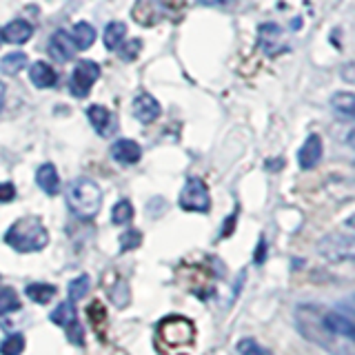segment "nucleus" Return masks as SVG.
Masks as SVG:
<instances>
[{
    "label": "nucleus",
    "instance_id": "f257e3e1",
    "mask_svg": "<svg viewBox=\"0 0 355 355\" xmlns=\"http://www.w3.org/2000/svg\"><path fill=\"white\" fill-rule=\"evenodd\" d=\"M295 327L309 342H313L315 347L324 349L331 355H355V338L322 324L313 304H300L295 309Z\"/></svg>",
    "mask_w": 355,
    "mask_h": 355
},
{
    "label": "nucleus",
    "instance_id": "f03ea898",
    "mask_svg": "<svg viewBox=\"0 0 355 355\" xmlns=\"http://www.w3.org/2000/svg\"><path fill=\"white\" fill-rule=\"evenodd\" d=\"M196 338V327L182 315H166L155 327V347L162 353H178L191 347Z\"/></svg>",
    "mask_w": 355,
    "mask_h": 355
},
{
    "label": "nucleus",
    "instance_id": "7ed1b4c3",
    "mask_svg": "<svg viewBox=\"0 0 355 355\" xmlns=\"http://www.w3.org/2000/svg\"><path fill=\"white\" fill-rule=\"evenodd\" d=\"M5 242L20 253H33L47 247L49 233L38 218H20L7 229Z\"/></svg>",
    "mask_w": 355,
    "mask_h": 355
},
{
    "label": "nucleus",
    "instance_id": "20e7f679",
    "mask_svg": "<svg viewBox=\"0 0 355 355\" xmlns=\"http://www.w3.org/2000/svg\"><path fill=\"white\" fill-rule=\"evenodd\" d=\"M67 205H69L71 214L80 220H92L103 205V191L100 187L89 180V178H78L69 187H67Z\"/></svg>",
    "mask_w": 355,
    "mask_h": 355
},
{
    "label": "nucleus",
    "instance_id": "39448f33",
    "mask_svg": "<svg viewBox=\"0 0 355 355\" xmlns=\"http://www.w3.org/2000/svg\"><path fill=\"white\" fill-rule=\"evenodd\" d=\"M318 253L333 264H355V233H329L318 242Z\"/></svg>",
    "mask_w": 355,
    "mask_h": 355
},
{
    "label": "nucleus",
    "instance_id": "423d86ee",
    "mask_svg": "<svg viewBox=\"0 0 355 355\" xmlns=\"http://www.w3.org/2000/svg\"><path fill=\"white\" fill-rule=\"evenodd\" d=\"M49 320L53 322L55 327H62L67 331V336H69V342L76 344V347H83L85 344V331L80 327V322H78V313H76V306L71 300H67V302L58 304L53 311Z\"/></svg>",
    "mask_w": 355,
    "mask_h": 355
},
{
    "label": "nucleus",
    "instance_id": "0eeeda50",
    "mask_svg": "<svg viewBox=\"0 0 355 355\" xmlns=\"http://www.w3.org/2000/svg\"><path fill=\"white\" fill-rule=\"evenodd\" d=\"M180 207L184 211H196V214H207L211 209V198L207 184L200 178H189L180 193Z\"/></svg>",
    "mask_w": 355,
    "mask_h": 355
},
{
    "label": "nucleus",
    "instance_id": "6e6552de",
    "mask_svg": "<svg viewBox=\"0 0 355 355\" xmlns=\"http://www.w3.org/2000/svg\"><path fill=\"white\" fill-rule=\"evenodd\" d=\"M98 78H100V64H96L94 60L78 62L73 73H71V83H69L71 94L76 98H85L89 92H92V87Z\"/></svg>",
    "mask_w": 355,
    "mask_h": 355
},
{
    "label": "nucleus",
    "instance_id": "1a4fd4ad",
    "mask_svg": "<svg viewBox=\"0 0 355 355\" xmlns=\"http://www.w3.org/2000/svg\"><path fill=\"white\" fill-rule=\"evenodd\" d=\"M166 0H136L131 11V18L142 27H153L166 16Z\"/></svg>",
    "mask_w": 355,
    "mask_h": 355
},
{
    "label": "nucleus",
    "instance_id": "9d476101",
    "mask_svg": "<svg viewBox=\"0 0 355 355\" xmlns=\"http://www.w3.org/2000/svg\"><path fill=\"white\" fill-rule=\"evenodd\" d=\"M78 51H80V49H78L73 36H69V33H67L64 29H58L51 36V40H49V53H51V58L58 60V62L71 60Z\"/></svg>",
    "mask_w": 355,
    "mask_h": 355
},
{
    "label": "nucleus",
    "instance_id": "9b49d317",
    "mask_svg": "<svg viewBox=\"0 0 355 355\" xmlns=\"http://www.w3.org/2000/svg\"><path fill=\"white\" fill-rule=\"evenodd\" d=\"M87 118L92 122V127L96 129V133H100L103 138L114 136V131L118 129L116 118L111 116V111L103 105H92L87 109Z\"/></svg>",
    "mask_w": 355,
    "mask_h": 355
},
{
    "label": "nucleus",
    "instance_id": "f8f14e48",
    "mask_svg": "<svg viewBox=\"0 0 355 355\" xmlns=\"http://www.w3.org/2000/svg\"><path fill=\"white\" fill-rule=\"evenodd\" d=\"M322 149H324V144H322V138L318 133H311V136L304 140V144L300 147V153H297V164L302 166V169H313V166L322 160Z\"/></svg>",
    "mask_w": 355,
    "mask_h": 355
},
{
    "label": "nucleus",
    "instance_id": "ddd939ff",
    "mask_svg": "<svg viewBox=\"0 0 355 355\" xmlns=\"http://www.w3.org/2000/svg\"><path fill=\"white\" fill-rule=\"evenodd\" d=\"M260 47L264 53H269V55H275V53H280L284 51V38H282V29L273 25V22H266V25L260 27Z\"/></svg>",
    "mask_w": 355,
    "mask_h": 355
},
{
    "label": "nucleus",
    "instance_id": "4468645a",
    "mask_svg": "<svg viewBox=\"0 0 355 355\" xmlns=\"http://www.w3.org/2000/svg\"><path fill=\"white\" fill-rule=\"evenodd\" d=\"M133 116H136L142 125H149V122H153L155 118L160 116V105L158 100H155L153 96L149 94H140L136 100H133Z\"/></svg>",
    "mask_w": 355,
    "mask_h": 355
},
{
    "label": "nucleus",
    "instance_id": "2eb2a0df",
    "mask_svg": "<svg viewBox=\"0 0 355 355\" xmlns=\"http://www.w3.org/2000/svg\"><path fill=\"white\" fill-rule=\"evenodd\" d=\"M140 144L136 140H118L114 142V147H111V155H114V160L122 162V164H136L140 160Z\"/></svg>",
    "mask_w": 355,
    "mask_h": 355
},
{
    "label": "nucleus",
    "instance_id": "dca6fc26",
    "mask_svg": "<svg viewBox=\"0 0 355 355\" xmlns=\"http://www.w3.org/2000/svg\"><path fill=\"white\" fill-rule=\"evenodd\" d=\"M36 182L38 187L42 189L47 196H55L60 191V178H58V171H55L53 164H42L40 169L36 171Z\"/></svg>",
    "mask_w": 355,
    "mask_h": 355
},
{
    "label": "nucleus",
    "instance_id": "f3484780",
    "mask_svg": "<svg viewBox=\"0 0 355 355\" xmlns=\"http://www.w3.org/2000/svg\"><path fill=\"white\" fill-rule=\"evenodd\" d=\"M33 36V27L27 20H11L9 25L3 29V40L11 44H22Z\"/></svg>",
    "mask_w": 355,
    "mask_h": 355
},
{
    "label": "nucleus",
    "instance_id": "a211bd4d",
    "mask_svg": "<svg viewBox=\"0 0 355 355\" xmlns=\"http://www.w3.org/2000/svg\"><path fill=\"white\" fill-rule=\"evenodd\" d=\"M29 78L33 87H38V89H47L55 85V71L47 62H33L29 69Z\"/></svg>",
    "mask_w": 355,
    "mask_h": 355
},
{
    "label": "nucleus",
    "instance_id": "6ab92c4d",
    "mask_svg": "<svg viewBox=\"0 0 355 355\" xmlns=\"http://www.w3.org/2000/svg\"><path fill=\"white\" fill-rule=\"evenodd\" d=\"M331 107L340 116L355 120V94L353 92H338L331 96Z\"/></svg>",
    "mask_w": 355,
    "mask_h": 355
},
{
    "label": "nucleus",
    "instance_id": "aec40b11",
    "mask_svg": "<svg viewBox=\"0 0 355 355\" xmlns=\"http://www.w3.org/2000/svg\"><path fill=\"white\" fill-rule=\"evenodd\" d=\"M25 293L29 300H33V302L38 304H47L51 302V300L55 297V293H58V288H55L53 284H42V282H33V284H27Z\"/></svg>",
    "mask_w": 355,
    "mask_h": 355
},
{
    "label": "nucleus",
    "instance_id": "412c9836",
    "mask_svg": "<svg viewBox=\"0 0 355 355\" xmlns=\"http://www.w3.org/2000/svg\"><path fill=\"white\" fill-rule=\"evenodd\" d=\"M29 58H27V53H22V51H11L7 53L3 60H0V71H3L5 76H16L20 73L22 69L27 67Z\"/></svg>",
    "mask_w": 355,
    "mask_h": 355
},
{
    "label": "nucleus",
    "instance_id": "4be33fe9",
    "mask_svg": "<svg viewBox=\"0 0 355 355\" xmlns=\"http://www.w3.org/2000/svg\"><path fill=\"white\" fill-rule=\"evenodd\" d=\"M127 36V27H125V22H109L105 33H103V40H105V47L111 49V51H116L122 40H125Z\"/></svg>",
    "mask_w": 355,
    "mask_h": 355
},
{
    "label": "nucleus",
    "instance_id": "5701e85b",
    "mask_svg": "<svg viewBox=\"0 0 355 355\" xmlns=\"http://www.w3.org/2000/svg\"><path fill=\"white\" fill-rule=\"evenodd\" d=\"M73 40L78 44V49H89L96 42V29L89 25V22H76Z\"/></svg>",
    "mask_w": 355,
    "mask_h": 355
},
{
    "label": "nucleus",
    "instance_id": "b1692460",
    "mask_svg": "<svg viewBox=\"0 0 355 355\" xmlns=\"http://www.w3.org/2000/svg\"><path fill=\"white\" fill-rule=\"evenodd\" d=\"M20 309V297L14 288L3 286L0 288V318L11 313V311H18Z\"/></svg>",
    "mask_w": 355,
    "mask_h": 355
},
{
    "label": "nucleus",
    "instance_id": "393cba45",
    "mask_svg": "<svg viewBox=\"0 0 355 355\" xmlns=\"http://www.w3.org/2000/svg\"><path fill=\"white\" fill-rule=\"evenodd\" d=\"M22 351H25V336L22 333H14L0 344V355H22Z\"/></svg>",
    "mask_w": 355,
    "mask_h": 355
},
{
    "label": "nucleus",
    "instance_id": "a878e982",
    "mask_svg": "<svg viewBox=\"0 0 355 355\" xmlns=\"http://www.w3.org/2000/svg\"><path fill=\"white\" fill-rule=\"evenodd\" d=\"M133 218V207L129 200H120V202L114 205V211H111V222L114 225H129Z\"/></svg>",
    "mask_w": 355,
    "mask_h": 355
},
{
    "label": "nucleus",
    "instance_id": "bb28decb",
    "mask_svg": "<svg viewBox=\"0 0 355 355\" xmlns=\"http://www.w3.org/2000/svg\"><path fill=\"white\" fill-rule=\"evenodd\" d=\"M236 351L240 355H273L266 347H262L260 342H255L253 338H242L238 344H236Z\"/></svg>",
    "mask_w": 355,
    "mask_h": 355
},
{
    "label": "nucleus",
    "instance_id": "cd10ccee",
    "mask_svg": "<svg viewBox=\"0 0 355 355\" xmlns=\"http://www.w3.org/2000/svg\"><path fill=\"white\" fill-rule=\"evenodd\" d=\"M89 286H92V280H89V275H78L76 280H71L69 282V300H71V302H78V300H83L89 293Z\"/></svg>",
    "mask_w": 355,
    "mask_h": 355
},
{
    "label": "nucleus",
    "instance_id": "c85d7f7f",
    "mask_svg": "<svg viewBox=\"0 0 355 355\" xmlns=\"http://www.w3.org/2000/svg\"><path fill=\"white\" fill-rule=\"evenodd\" d=\"M89 318L94 322V329L98 336H105V320H107V313H105V306L100 302H94L89 306Z\"/></svg>",
    "mask_w": 355,
    "mask_h": 355
},
{
    "label": "nucleus",
    "instance_id": "c756f323",
    "mask_svg": "<svg viewBox=\"0 0 355 355\" xmlns=\"http://www.w3.org/2000/svg\"><path fill=\"white\" fill-rule=\"evenodd\" d=\"M142 242V233L136 231V229H129L120 236V251H131V249H138Z\"/></svg>",
    "mask_w": 355,
    "mask_h": 355
},
{
    "label": "nucleus",
    "instance_id": "7c9ffc66",
    "mask_svg": "<svg viewBox=\"0 0 355 355\" xmlns=\"http://www.w3.org/2000/svg\"><path fill=\"white\" fill-rule=\"evenodd\" d=\"M336 138L347 144V147H351L355 151V122L353 125H338L336 127Z\"/></svg>",
    "mask_w": 355,
    "mask_h": 355
},
{
    "label": "nucleus",
    "instance_id": "2f4dec72",
    "mask_svg": "<svg viewBox=\"0 0 355 355\" xmlns=\"http://www.w3.org/2000/svg\"><path fill=\"white\" fill-rule=\"evenodd\" d=\"M140 47H142V40H129L127 44H120L118 47V53L122 60H136V55L140 53Z\"/></svg>",
    "mask_w": 355,
    "mask_h": 355
},
{
    "label": "nucleus",
    "instance_id": "473e14b6",
    "mask_svg": "<svg viewBox=\"0 0 355 355\" xmlns=\"http://www.w3.org/2000/svg\"><path fill=\"white\" fill-rule=\"evenodd\" d=\"M14 198H16V189H14V184H9V182H3V184H0V202H11Z\"/></svg>",
    "mask_w": 355,
    "mask_h": 355
},
{
    "label": "nucleus",
    "instance_id": "72a5a7b5",
    "mask_svg": "<svg viewBox=\"0 0 355 355\" xmlns=\"http://www.w3.org/2000/svg\"><path fill=\"white\" fill-rule=\"evenodd\" d=\"M202 7H218V9H225V7H231L236 0H198Z\"/></svg>",
    "mask_w": 355,
    "mask_h": 355
},
{
    "label": "nucleus",
    "instance_id": "f704fd0d",
    "mask_svg": "<svg viewBox=\"0 0 355 355\" xmlns=\"http://www.w3.org/2000/svg\"><path fill=\"white\" fill-rule=\"evenodd\" d=\"M342 78L347 83L355 85V62H347V64L342 67Z\"/></svg>",
    "mask_w": 355,
    "mask_h": 355
},
{
    "label": "nucleus",
    "instance_id": "c9c22d12",
    "mask_svg": "<svg viewBox=\"0 0 355 355\" xmlns=\"http://www.w3.org/2000/svg\"><path fill=\"white\" fill-rule=\"evenodd\" d=\"M344 229L351 231V233H355V214H351L347 220H344Z\"/></svg>",
    "mask_w": 355,
    "mask_h": 355
},
{
    "label": "nucleus",
    "instance_id": "e433bc0d",
    "mask_svg": "<svg viewBox=\"0 0 355 355\" xmlns=\"http://www.w3.org/2000/svg\"><path fill=\"white\" fill-rule=\"evenodd\" d=\"M5 94H7V87L0 83V109H3V105H5Z\"/></svg>",
    "mask_w": 355,
    "mask_h": 355
},
{
    "label": "nucleus",
    "instance_id": "4c0bfd02",
    "mask_svg": "<svg viewBox=\"0 0 355 355\" xmlns=\"http://www.w3.org/2000/svg\"><path fill=\"white\" fill-rule=\"evenodd\" d=\"M0 42H3V29H0Z\"/></svg>",
    "mask_w": 355,
    "mask_h": 355
}]
</instances>
